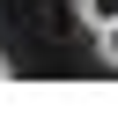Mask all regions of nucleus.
Returning a JSON list of instances; mask_svg holds the SVG:
<instances>
[{"mask_svg":"<svg viewBox=\"0 0 118 126\" xmlns=\"http://www.w3.org/2000/svg\"><path fill=\"white\" fill-rule=\"evenodd\" d=\"M74 15H81V30H111L118 22V0H74Z\"/></svg>","mask_w":118,"mask_h":126,"instance_id":"nucleus-1","label":"nucleus"},{"mask_svg":"<svg viewBox=\"0 0 118 126\" xmlns=\"http://www.w3.org/2000/svg\"><path fill=\"white\" fill-rule=\"evenodd\" d=\"M96 52H103V67L118 74V22H111V30H96Z\"/></svg>","mask_w":118,"mask_h":126,"instance_id":"nucleus-2","label":"nucleus"},{"mask_svg":"<svg viewBox=\"0 0 118 126\" xmlns=\"http://www.w3.org/2000/svg\"><path fill=\"white\" fill-rule=\"evenodd\" d=\"M0 82H8V52H0Z\"/></svg>","mask_w":118,"mask_h":126,"instance_id":"nucleus-3","label":"nucleus"}]
</instances>
